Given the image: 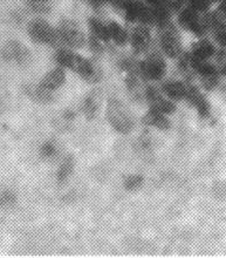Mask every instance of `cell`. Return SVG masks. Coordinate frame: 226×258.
I'll use <instances>...</instances> for the list:
<instances>
[{"mask_svg": "<svg viewBox=\"0 0 226 258\" xmlns=\"http://www.w3.org/2000/svg\"><path fill=\"white\" fill-rule=\"evenodd\" d=\"M106 117L115 132L118 134H130L134 131L135 120L130 109L121 100L112 98L107 101Z\"/></svg>", "mask_w": 226, "mask_h": 258, "instance_id": "6da1fadb", "label": "cell"}, {"mask_svg": "<svg viewBox=\"0 0 226 258\" xmlns=\"http://www.w3.org/2000/svg\"><path fill=\"white\" fill-rule=\"evenodd\" d=\"M167 61L161 52H152L138 63V74L143 81H161L167 74Z\"/></svg>", "mask_w": 226, "mask_h": 258, "instance_id": "7a4b0ae2", "label": "cell"}, {"mask_svg": "<svg viewBox=\"0 0 226 258\" xmlns=\"http://www.w3.org/2000/svg\"><path fill=\"white\" fill-rule=\"evenodd\" d=\"M160 47L163 54L170 59H177L182 54L181 35L171 21L160 27Z\"/></svg>", "mask_w": 226, "mask_h": 258, "instance_id": "3957f363", "label": "cell"}, {"mask_svg": "<svg viewBox=\"0 0 226 258\" xmlns=\"http://www.w3.org/2000/svg\"><path fill=\"white\" fill-rule=\"evenodd\" d=\"M27 32L30 38L37 44L55 46L60 41L57 28L44 19H34L28 24Z\"/></svg>", "mask_w": 226, "mask_h": 258, "instance_id": "277c9868", "label": "cell"}, {"mask_svg": "<svg viewBox=\"0 0 226 258\" xmlns=\"http://www.w3.org/2000/svg\"><path fill=\"white\" fill-rule=\"evenodd\" d=\"M60 41L67 46L68 48L79 49L85 47L87 44V38L84 31L79 27L75 21L64 19L57 27Z\"/></svg>", "mask_w": 226, "mask_h": 258, "instance_id": "5b68a950", "label": "cell"}, {"mask_svg": "<svg viewBox=\"0 0 226 258\" xmlns=\"http://www.w3.org/2000/svg\"><path fill=\"white\" fill-rule=\"evenodd\" d=\"M71 71L77 73L82 80L89 85L99 84L103 77L101 67L98 63L80 54H77Z\"/></svg>", "mask_w": 226, "mask_h": 258, "instance_id": "8992f818", "label": "cell"}, {"mask_svg": "<svg viewBox=\"0 0 226 258\" xmlns=\"http://www.w3.org/2000/svg\"><path fill=\"white\" fill-rule=\"evenodd\" d=\"M198 11L193 7L188 6L183 9L178 14V25L183 30L191 32L196 37H203L207 32V28L204 23L203 17L199 16Z\"/></svg>", "mask_w": 226, "mask_h": 258, "instance_id": "52a82bcc", "label": "cell"}, {"mask_svg": "<svg viewBox=\"0 0 226 258\" xmlns=\"http://www.w3.org/2000/svg\"><path fill=\"white\" fill-rule=\"evenodd\" d=\"M144 99L148 103L149 108L159 110V112L166 114V115H171L177 109L176 102L167 98L160 88L153 85L146 86V88L144 89Z\"/></svg>", "mask_w": 226, "mask_h": 258, "instance_id": "ba28073f", "label": "cell"}, {"mask_svg": "<svg viewBox=\"0 0 226 258\" xmlns=\"http://www.w3.org/2000/svg\"><path fill=\"white\" fill-rule=\"evenodd\" d=\"M129 44L135 54H142L148 51L152 45V33L148 25H136L129 33Z\"/></svg>", "mask_w": 226, "mask_h": 258, "instance_id": "9c48e42d", "label": "cell"}, {"mask_svg": "<svg viewBox=\"0 0 226 258\" xmlns=\"http://www.w3.org/2000/svg\"><path fill=\"white\" fill-rule=\"evenodd\" d=\"M2 55L6 61H14L18 64H28L31 61V52L26 46L16 40L6 42L2 49Z\"/></svg>", "mask_w": 226, "mask_h": 258, "instance_id": "30bf717a", "label": "cell"}, {"mask_svg": "<svg viewBox=\"0 0 226 258\" xmlns=\"http://www.w3.org/2000/svg\"><path fill=\"white\" fill-rule=\"evenodd\" d=\"M103 105V93L100 88H94L89 91L82 101L81 109L84 115L88 120H93L98 116Z\"/></svg>", "mask_w": 226, "mask_h": 258, "instance_id": "8fae6325", "label": "cell"}, {"mask_svg": "<svg viewBox=\"0 0 226 258\" xmlns=\"http://www.w3.org/2000/svg\"><path fill=\"white\" fill-rule=\"evenodd\" d=\"M66 68L56 66L45 74V77L41 79L39 85L46 89H49V91L55 92L62 87L64 82H66Z\"/></svg>", "mask_w": 226, "mask_h": 258, "instance_id": "7c38bea8", "label": "cell"}, {"mask_svg": "<svg viewBox=\"0 0 226 258\" xmlns=\"http://www.w3.org/2000/svg\"><path fill=\"white\" fill-rule=\"evenodd\" d=\"M141 122L146 127L155 128L161 132L169 131L171 127V122L168 119V115L153 108H149L146 110V113L142 116Z\"/></svg>", "mask_w": 226, "mask_h": 258, "instance_id": "4fadbf2b", "label": "cell"}, {"mask_svg": "<svg viewBox=\"0 0 226 258\" xmlns=\"http://www.w3.org/2000/svg\"><path fill=\"white\" fill-rule=\"evenodd\" d=\"M186 89H188V86L179 80L164 82L162 87H161V91L163 92V94L175 102L185 100Z\"/></svg>", "mask_w": 226, "mask_h": 258, "instance_id": "5bb4252c", "label": "cell"}, {"mask_svg": "<svg viewBox=\"0 0 226 258\" xmlns=\"http://www.w3.org/2000/svg\"><path fill=\"white\" fill-rule=\"evenodd\" d=\"M26 93L34 102L47 105L54 101V92L46 89L40 85H31L26 88Z\"/></svg>", "mask_w": 226, "mask_h": 258, "instance_id": "9a60e30c", "label": "cell"}, {"mask_svg": "<svg viewBox=\"0 0 226 258\" xmlns=\"http://www.w3.org/2000/svg\"><path fill=\"white\" fill-rule=\"evenodd\" d=\"M193 58L198 59V60H209L210 58L216 54V47L212 42H210L209 40H199L198 42H195L191 48V53H190Z\"/></svg>", "mask_w": 226, "mask_h": 258, "instance_id": "2e32d148", "label": "cell"}, {"mask_svg": "<svg viewBox=\"0 0 226 258\" xmlns=\"http://www.w3.org/2000/svg\"><path fill=\"white\" fill-rule=\"evenodd\" d=\"M109 30L110 41H114L115 45L117 46H125L129 42V33L125 28L122 27L117 21H109L107 23Z\"/></svg>", "mask_w": 226, "mask_h": 258, "instance_id": "e0dca14e", "label": "cell"}, {"mask_svg": "<svg viewBox=\"0 0 226 258\" xmlns=\"http://www.w3.org/2000/svg\"><path fill=\"white\" fill-rule=\"evenodd\" d=\"M89 30H91V34L94 35L101 40L102 42H109L110 41V35H109V30L108 25L103 23L102 20L98 19V18L93 17L88 20Z\"/></svg>", "mask_w": 226, "mask_h": 258, "instance_id": "ac0fdd59", "label": "cell"}, {"mask_svg": "<svg viewBox=\"0 0 226 258\" xmlns=\"http://www.w3.org/2000/svg\"><path fill=\"white\" fill-rule=\"evenodd\" d=\"M75 167V160L71 155H68L62 160L56 171V180L59 183H63L71 176Z\"/></svg>", "mask_w": 226, "mask_h": 258, "instance_id": "d6986e66", "label": "cell"}, {"mask_svg": "<svg viewBox=\"0 0 226 258\" xmlns=\"http://www.w3.org/2000/svg\"><path fill=\"white\" fill-rule=\"evenodd\" d=\"M77 54L78 53L73 52L70 48H59L54 55L55 62L57 63V66L71 71Z\"/></svg>", "mask_w": 226, "mask_h": 258, "instance_id": "ffe728a7", "label": "cell"}, {"mask_svg": "<svg viewBox=\"0 0 226 258\" xmlns=\"http://www.w3.org/2000/svg\"><path fill=\"white\" fill-rule=\"evenodd\" d=\"M144 184V177L139 174H131L124 177L123 187L129 192L138 191Z\"/></svg>", "mask_w": 226, "mask_h": 258, "instance_id": "44dd1931", "label": "cell"}, {"mask_svg": "<svg viewBox=\"0 0 226 258\" xmlns=\"http://www.w3.org/2000/svg\"><path fill=\"white\" fill-rule=\"evenodd\" d=\"M17 203L16 194L11 190L0 191V208L2 209H12Z\"/></svg>", "mask_w": 226, "mask_h": 258, "instance_id": "7402d4cb", "label": "cell"}, {"mask_svg": "<svg viewBox=\"0 0 226 258\" xmlns=\"http://www.w3.org/2000/svg\"><path fill=\"white\" fill-rule=\"evenodd\" d=\"M56 153H57V146L54 141H52V140L46 141L40 148V155L42 159L45 160L53 159V157L56 155Z\"/></svg>", "mask_w": 226, "mask_h": 258, "instance_id": "603a6c76", "label": "cell"}, {"mask_svg": "<svg viewBox=\"0 0 226 258\" xmlns=\"http://www.w3.org/2000/svg\"><path fill=\"white\" fill-rule=\"evenodd\" d=\"M202 92L199 91V88L197 86H188V89H186V95H185V100L188 101L190 105L192 107H195L197 105V102L199 101L200 99L203 98Z\"/></svg>", "mask_w": 226, "mask_h": 258, "instance_id": "cb8c5ba5", "label": "cell"}, {"mask_svg": "<svg viewBox=\"0 0 226 258\" xmlns=\"http://www.w3.org/2000/svg\"><path fill=\"white\" fill-rule=\"evenodd\" d=\"M195 108L197 110V113H198V115L202 117V119L209 117L210 113H211V105H210V102L206 100L205 96H203V98L200 99L198 102H197Z\"/></svg>", "mask_w": 226, "mask_h": 258, "instance_id": "d4e9b609", "label": "cell"}, {"mask_svg": "<svg viewBox=\"0 0 226 258\" xmlns=\"http://www.w3.org/2000/svg\"><path fill=\"white\" fill-rule=\"evenodd\" d=\"M212 32L214 41H216L220 47H226V25L225 26L216 27L214 30H212Z\"/></svg>", "mask_w": 226, "mask_h": 258, "instance_id": "484cf974", "label": "cell"}, {"mask_svg": "<svg viewBox=\"0 0 226 258\" xmlns=\"http://www.w3.org/2000/svg\"><path fill=\"white\" fill-rule=\"evenodd\" d=\"M101 42H102L101 40H99V39L94 37L93 34L89 35V38H88L89 48H91V51L96 55H100L103 52V46Z\"/></svg>", "mask_w": 226, "mask_h": 258, "instance_id": "4316f807", "label": "cell"}, {"mask_svg": "<svg viewBox=\"0 0 226 258\" xmlns=\"http://www.w3.org/2000/svg\"><path fill=\"white\" fill-rule=\"evenodd\" d=\"M51 0H30V4H48Z\"/></svg>", "mask_w": 226, "mask_h": 258, "instance_id": "83f0119b", "label": "cell"}]
</instances>
